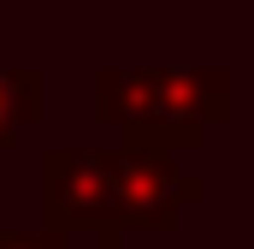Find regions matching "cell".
Returning a JSON list of instances; mask_svg holds the SVG:
<instances>
[{"mask_svg":"<svg viewBox=\"0 0 254 249\" xmlns=\"http://www.w3.org/2000/svg\"><path fill=\"white\" fill-rule=\"evenodd\" d=\"M42 220L48 232L125 238V178L119 148H42Z\"/></svg>","mask_w":254,"mask_h":249,"instance_id":"cell-2","label":"cell"},{"mask_svg":"<svg viewBox=\"0 0 254 249\" xmlns=\"http://www.w3.org/2000/svg\"><path fill=\"white\" fill-rule=\"evenodd\" d=\"M89 249H125V238H95Z\"/></svg>","mask_w":254,"mask_h":249,"instance_id":"cell-5","label":"cell"},{"mask_svg":"<svg viewBox=\"0 0 254 249\" xmlns=\"http://www.w3.org/2000/svg\"><path fill=\"white\" fill-rule=\"evenodd\" d=\"M48 113V77L36 65H0V148H12Z\"/></svg>","mask_w":254,"mask_h":249,"instance_id":"cell-3","label":"cell"},{"mask_svg":"<svg viewBox=\"0 0 254 249\" xmlns=\"http://www.w3.org/2000/svg\"><path fill=\"white\" fill-rule=\"evenodd\" d=\"M0 249H71V238L36 226V232H0Z\"/></svg>","mask_w":254,"mask_h":249,"instance_id":"cell-4","label":"cell"},{"mask_svg":"<svg viewBox=\"0 0 254 249\" xmlns=\"http://www.w3.org/2000/svg\"><path fill=\"white\" fill-rule=\"evenodd\" d=\"M231 71H178V65H101L95 71V119L113 124L125 148L184 154L201 148L213 124L231 119Z\"/></svg>","mask_w":254,"mask_h":249,"instance_id":"cell-1","label":"cell"}]
</instances>
